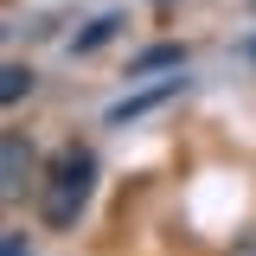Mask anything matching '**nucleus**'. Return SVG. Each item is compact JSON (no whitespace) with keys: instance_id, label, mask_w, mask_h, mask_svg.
I'll return each mask as SVG.
<instances>
[{"instance_id":"2","label":"nucleus","mask_w":256,"mask_h":256,"mask_svg":"<svg viewBox=\"0 0 256 256\" xmlns=\"http://www.w3.org/2000/svg\"><path fill=\"white\" fill-rule=\"evenodd\" d=\"M180 90H186V77H160V84H148V90L109 102V109H102V122H109V128H128V122H141V116H154V109H166Z\"/></svg>"},{"instance_id":"5","label":"nucleus","mask_w":256,"mask_h":256,"mask_svg":"<svg viewBox=\"0 0 256 256\" xmlns=\"http://www.w3.org/2000/svg\"><path fill=\"white\" fill-rule=\"evenodd\" d=\"M116 32H122V13H96L90 26L77 32V38H70V52H77V58H84V52H96V45H109V38H116Z\"/></svg>"},{"instance_id":"1","label":"nucleus","mask_w":256,"mask_h":256,"mask_svg":"<svg viewBox=\"0 0 256 256\" xmlns=\"http://www.w3.org/2000/svg\"><path fill=\"white\" fill-rule=\"evenodd\" d=\"M90 192H96V154L84 141H64L52 154V166H45V180H38V218H45V230H77Z\"/></svg>"},{"instance_id":"6","label":"nucleus","mask_w":256,"mask_h":256,"mask_svg":"<svg viewBox=\"0 0 256 256\" xmlns=\"http://www.w3.org/2000/svg\"><path fill=\"white\" fill-rule=\"evenodd\" d=\"M20 96H32V64H6V70H0V102L13 109Z\"/></svg>"},{"instance_id":"10","label":"nucleus","mask_w":256,"mask_h":256,"mask_svg":"<svg viewBox=\"0 0 256 256\" xmlns=\"http://www.w3.org/2000/svg\"><path fill=\"white\" fill-rule=\"evenodd\" d=\"M250 58H256V45H250Z\"/></svg>"},{"instance_id":"9","label":"nucleus","mask_w":256,"mask_h":256,"mask_svg":"<svg viewBox=\"0 0 256 256\" xmlns=\"http://www.w3.org/2000/svg\"><path fill=\"white\" fill-rule=\"evenodd\" d=\"M160 6H173V0H160Z\"/></svg>"},{"instance_id":"7","label":"nucleus","mask_w":256,"mask_h":256,"mask_svg":"<svg viewBox=\"0 0 256 256\" xmlns=\"http://www.w3.org/2000/svg\"><path fill=\"white\" fill-rule=\"evenodd\" d=\"M0 256H32L26 250V230H6V237H0Z\"/></svg>"},{"instance_id":"3","label":"nucleus","mask_w":256,"mask_h":256,"mask_svg":"<svg viewBox=\"0 0 256 256\" xmlns=\"http://www.w3.org/2000/svg\"><path fill=\"white\" fill-rule=\"evenodd\" d=\"M32 166H38V160H32V141L20 134V128H6V134H0V198H6V205L26 192Z\"/></svg>"},{"instance_id":"8","label":"nucleus","mask_w":256,"mask_h":256,"mask_svg":"<svg viewBox=\"0 0 256 256\" xmlns=\"http://www.w3.org/2000/svg\"><path fill=\"white\" fill-rule=\"evenodd\" d=\"M230 256H256V230H250V237H244V244H237Z\"/></svg>"},{"instance_id":"4","label":"nucleus","mask_w":256,"mask_h":256,"mask_svg":"<svg viewBox=\"0 0 256 256\" xmlns=\"http://www.w3.org/2000/svg\"><path fill=\"white\" fill-rule=\"evenodd\" d=\"M186 64V45H148L128 58V77H148V70H180Z\"/></svg>"}]
</instances>
